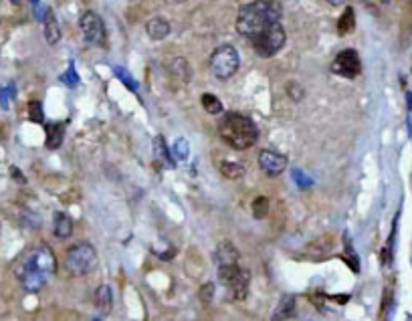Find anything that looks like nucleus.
Masks as SVG:
<instances>
[{"label": "nucleus", "mask_w": 412, "mask_h": 321, "mask_svg": "<svg viewBox=\"0 0 412 321\" xmlns=\"http://www.w3.org/2000/svg\"><path fill=\"white\" fill-rule=\"evenodd\" d=\"M55 271H57V258L53 255L49 244L45 242L27 251L15 267L18 283L27 293H39L49 283Z\"/></svg>", "instance_id": "f257e3e1"}, {"label": "nucleus", "mask_w": 412, "mask_h": 321, "mask_svg": "<svg viewBox=\"0 0 412 321\" xmlns=\"http://www.w3.org/2000/svg\"><path fill=\"white\" fill-rule=\"evenodd\" d=\"M279 0H255L245 4L239 16H237V31L239 34L253 39L257 32H261L265 27L281 20Z\"/></svg>", "instance_id": "f03ea898"}, {"label": "nucleus", "mask_w": 412, "mask_h": 321, "mask_svg": "<svg viewBox=\"0 0 412 321\" xmlns=\"http://www.w3.org/2000/svg\"><path fill=\"white\" fill-rule=\"evenodd\" d=\"M218 136L232 150H248L259 140V128L255 122L243 113L229 112L222 115L218 124Z\"/></svg>", "instance_id": "7ed1b4c3"}, {"label": "nucleus", "mask_w": 412, "mask_h": 321, "mask_svg": "<svg viewBox=\"0 0 412 321\" xmlns=\"http://www.w3.org/2000/svg\"><path fill=\"white\" fill-rule=\"evenodd\" d=\"M287 41V34H285V29L281 25V20L265 27L263 31L257 32L253 39H251V45L255 48V53L261 57V59H269L273 55H277L283 45Z\"/></svg>", "instance_id": "20e7f679"}, {"label": "nucleus", "mask_w": 412, "mask_h": 321, "mask_svg": "<svg viewBox=\"0 0 412 321\" xmlns=\"http://www.w3.org/2000/svg\"><path fill=\"white\" fill-rule=\"evenodd\" d=\"M218 281L229 289L232 299L243 301L248 293V283H251V273L247 269L239 267V263H229V265H218L216 269Z\"/></svg>", "instance_id": "39448f33"}, {"label": "nucleus", "mask_w": 412, "mask_h": 321, "mask_svg": "<svg viewBox=\"0 0 412 321\" xmlns=\"http://www.w3.org/2000/svg\"><path fill=\"white\" fill-rule=\"evenodd\" d=\"M65 267L71 275H87L98 267V251L89 242L73 244L65 255Z\"/></svg>", "instance_id": "423d86ee"}, {"label": "nucleus", "mask_w": 412, "mask_h": 321, "mask_svg": "<svg viewBox=\"0 0 412 321\" xmlns=\"http://www.w3.org/2000/svg\"><path fill=\"white\" fill-rule=\"evenodd\" d=\"M208 65H211V71H213V75H215L216 79H231L232 75L239 71V67H241L239 51L232 45H220L211 55Z\"/></svg>", "instance_id": "0eeeda50"}, {"label": "nucleus", "mask_w": 412, "mask_h": 321, "mask_svg": "<svg viewBox=\"0 0 412 321\" xmlns=\"http://www.w3.org/2000/svg\"><path fill=\"white\" fill-rule=\"evenodd\" d=\"M79 25H81L83 37H85V41L89 45L107 47V31H105V25H103V20H101V16L98 13H93V11L83 13Z\"/></svg>", "instance_id": "6e6552de"}, {"label": "nucleus", "mask_w": 412, "mask_h": 321, "mask_svg": "<svg viewBox=\"0 0 412 321\" xmlns=\"http://www.w3.org/2000/svg\"><path fill=\"white\" fill-rule=\"evenodd\" d=\"M331 73L346 77V79H354L362 73V61L360 55L354 48H344L342 53L335 55V59L331 61Z\"/></svg>", "instance_id": "1a4fd4ad"}, {"label": "nucleus", "mask_w": 412, "mask_h": 321, "mask_svg": "<svg viewBox=\"0 0 412 321\" xmlns=\"http://www.w3.org/2000/svg\"><path fill=\"white\" fill-rule=\"evenodd\" d=\"M287 164H289L287 156L281 152H275V150H263L259 154V166L267 176L275 178L283 174L287 170Z\"/></svg>", "instance_id": "9d476101"}, {"label": "nucleus", "mask_w": 412, "mask_h": 321, "mask_svg": "<svg viewBox=\"0 0 412 321\" xmlns=\"http://www.w3.org/2000/svg\"><path fill=\"white\" fill-rule=\"evenodd\" d=\"M41 18H43V32H45L47 43L49 45H57L61 41V25H59L55 13L51 8H45V13H43Z\"/></svg>", "instance_id": "9b49d317"}, {"label": "nucleus", "mask_w": 412, "mask_h": 321, "mask_svg": "<svg viewBox=\"0 0 412 321\" xmlns=\"http://www.w3.org/2000/svg\"><path fill=\"white\" fill-rule=\"evenodd\" d=\"M53 232L59 241H65L73 235V218L67 212H55L53 218Z\"/></svg>", "instance_id": "f8f14e48"}, {"label": "nucleus", "mask_w": 412, "mask_h": 321, "mask_svg": "<svg viewBox=\"0 0 412 321\" xmlns=\"http://www.w3.org/2000/svg\"><path fill=\"white\" fill-rule=\"evenodd\" d=\"M95 307H98L99 315H109L112 307H114V291L109 285H99L95 291Z\"/></svg>", "instance_id": "ddd939ff"}, {"label": "nucleus", "mask_w": 412, "mask_h": 321, "mask_svg": "<svg viewBox=\"0 0 412 321\" xmlns=\"http://www.w3.org/2000/svg\"><path fill=\"white\" fill-rule=\"evenodd\" d=\"M146 32L152 41H164L166 37L170 34V22L162 18V16H154L149 18L148 25H146Z\"/></svg>", "instance_id": "4468645a"}, {"label": "nucleus", "mask_w": 412, "mask_h": 321, "mask_svg": "<svg viewBox=\"0 0 412 321\" xmlns=\"http://www.w3.org/2000/svg\"><path fill=\"white\" fill-rule=\"evenodd\" d=\"M239 251L237 247L229 241H222L218 247H216L215 253V261L216 265H229V263H239Z\"/></svg>", "instance_id": "2eb2a0df"}, {"label": "nucleus", "mask_w": 412, "mask_h": 321, "mask_svg": "<svg viewBox=\"0 0 412 321\" xmlns=\"http://www.w3.org/2000/svg\"><path fill=\"white\" fill-rule=\"evenodd\" d=\"M65 138V128L61 124H45V145L49 150H57L63 144Z\"/></svg>", "instance_id": "dca6fc26"}, {"label": "nucleus", "mask_w": 412, "mask_h": 321, "mask_svg": "<svg viewBox=\"0 0 412 321\" xmlns=\"http://www.w3.org/2000/svg\"><path fill=\"white\" fill-rule=\"evenodd\" d=\"M293 313H295V297L285 295L273 313V320H289V317H293Z\"/></svg>", "instance_id": "f3484780"}, {"label": "nucleus", "mask_w": 412, "mask_h": 321, "mask_svg": "<svg viewBox=\"0 0 412 321\" xmlns=\"http://www.w3.org/2000/svg\"><path fill=\"white\" fill-rule=\"evenodd\" d=\"M354 27H356V13H354L352 6H346L342 16L338 18V32H340L342 37H346V34H350V32L354 31Z\"/></svg>", "instance_id": "a211bd4d"}, {"label": "nucleus", "mask_w": 412, "mask_h": 321, "mask_svg": "<svg viewBox=\"0 0 412 321\" xmlns=\"http://www.w3.org/2000/svg\"><path fill=\"white\" fill-rule=\"evenodd\" d=\"M154 150H156V156L162 158V160L168 164V168H174V166H176V158L172 156V150L166 148L164 138H162V136H158V138L154 140Z\"/></svg>", "instance_id": "6ab92c4d"}, {"label": "nucleus", "mask_w": 412, "mask_h": 321, "mask_svg": "<svg viewBox=\"0 0 412 321\" xmlns=\"http://www.w3.org/2000/svg\"><path fill=\"white\" fill-rule=\"evenodd\" d=\"M220 174L229 180H239V178L245 176V168H243V164H237V162H222Z\"/></svg>", "instance_id": "aec40b11"}, {"label": "nucleus", "mask_w": 412, "mask_h": 321, "mask_svg": "<svg viewBox=\"0 0 412 321\" xmlns=\"http://www.w3.org/2000/svg\"><path fill=\"white\" fill-rule=\"evenodd\" d=\"M200 101H202V107L211 113V115H220V113L225 112L222 101L216 96H213V93H204V96L200 97Z\"/></svg>", "instance_id": "412c9836"}, {"label": "nucleus", "mask_w": 412, "mask_h": 321, "mask_svg": "<svg viewBox=\"0 0 412 321\" xmlns=\"http://www.w3.org/2000/svg\"><path fill=\"white\" fill-rule=\"evenodd\" d=\"M15 97H17V87H15V83L0 87V107H2V110H8V107H11V101H13Z\"/></svg>", "instance_id": "4be33fe9"}, {"label": "nucleus", "mask_w": 412, "mask_h": 321, "mask_svg": "<svg viewBox=\"0 0 412 321\" xmlns=\"http://www.w3.org/2000/svg\"><path fill=\"white\" fill-rule=\"evenodd\" d=\"M27 112H29V119L34 122V124H45V113H43V105H41V101L39 99H33L31 103H29V107H27Z\"/></svg>", "instance_id": "5701e85b"}, {"label": "nucleus", "mask_w": 412, "mask_h": 321, "mask_svg": "<svg viewBox=\"0 0 412 321\" xmlns=\"http://www.w3.org/2000/svg\"><path fill=\"white\" fill-rule=\"evenodd\" d=\"M267 214H269V198L267 196L255 198V202H253V216L261 221Z\"/></svg>", "instance_id": "b1692460"}, {"label": "nucleus", "mask_w": 412, "mask_h": 321, "mask_svg": "<svg viewBox=\"0 0 412 321\" xmlns=\"http://www.w3.org/2000/svg\"><path fill=\"white\" fill-rule=\"evenodd\" d=\"M188 150H190V145L188 142L184 140V138H178L174 145H172V156L176 158V160H186L188 158Z\"/></svg>", "instance_id": "393cba45"}, {"label": "nucleus", "mask_w": 412, "mask_h": 321, "mask_svg": "<svg viewBox=\"0 0 412 321\" xmlns=\"http://www.w3.org/2000/svg\"><path fill=\"white\" fill-rule=\"evenodd\" d=\"M114 71H116V75L119 77V81L128 85V89H130V91H133V93L138 91V83H135V79H133L128 71H124L121 67H114Z\"/></svg>", "instance_id": "a878e982"}, {"label": "nucleus", "mask_w": 412, "mask_h": 321, "mask_svg": "<svg viewBox=\"0 0 412 321\" xmlns=\"http://www.w3.org/2000/svg\"><path fill=\"white\" fill-rule=\"evenodd\" d=\"M59 79L63 81L65 85H69V87H77L79 85V75L75 73V69H73V63L69 65V69H67V73H63Z\"/></svg>", "instance_id": "bb28decb"}, {"label": "nucleus", "mask_w": 412, "mask_h": 321, "mask_svg": "<svg viewBox=\"0 0 412 321\" xmlns=\"http://www.w3.org/2000/svg\"><path fill=\"white\" fill-rule=\"evenodd\" d=\"M291 174H293V180H295L299 188H310V186H314V180L307 176L305 172H301V170H293Z\"/></svg>", "instance_id": "cd10ccee"}, {"label": "nucleus", "mask_w": 412, "mask_h": 321, "mask_svg": "<svg viewBox=\"0 0 412 321\" xmlns=\"http://www.w3.org/2000/svg\"><path fill=\"white\" fill-rule=\"evenodd\" d=\"M200 301L202 303H211L213 301V295H215V285L213 283H206V285H202V289H200Z\"/></svg>", "instance_id": "c85d7f7f"}, {"label": "nucleus", "mask_w": 412, "mask_h": 321, "mask_svg": "<svg viewBox=\"0 0 412 321\" xmlns=\"http://www.w3.org/2000/svg\"><path fill=\"white\" fill-rule=\"evenodd\" d=\"M287 93H289V97H291L293 101H301L303 89L299 87V83H289V85H287Z\"/></svg>", "instance_id": "c756f323"}, {"label": "nucleus", "mask_w": 412, "mask_h": 321, "mask_svg": "<svg viewBox=\"0 0 412 321\" xmlns=\"http://www.w3.org/2000/svg\"><path fill=\"white\" fill-rule=\"evenodd\" d=\"M11 174H13V176L17 178V180H18V184H25V176H22V174H20V172H18L17 168H13V170H11Z\"/></svg>", "instance_id": "7c9ffc66"}, {"label": "nucleus", "mask_w": 412, "mask_h": 321, "mask_svg": "<svg viewBox=\"0 0 412 321\" xmlns=\"http://www.w3.org/2000/svg\"><path fill=\"white\" fill-rule=\"evenodd\" d=\"M326 2H328V4H331V6H342L346 0H326Z\"/></svg>", "instance_id": "2f4dec72"}, {"label": "nucleus", "mask_w": 412, "mask_h": 321, "mask_svg": "<svg viewBox=\"0 0 412 321\" xmlns=\"http://www.w3.org/2000/svg\"><path fill=\"white\" fill-rule=\"evenodd\" d=\"M406 99H408V110H412V93H408V96H406Z\"/></svg>", "instance_id": "473e14b6"}, {"label": "nucleus", "mask_w": 412, "mask_h": 321, "mask_svg": "<svg viewBox=\"0 0 412 321\" xmlns=\"http://www.w3.org/2000/svg\"><path fill=\"white\" fill-rule=\"evenodd\" d=\"M11 2H13V4H20V0H11Z\"/></svg>", "instance_id": "72a5a7b5"}, {"label": "nucleus", "mask_w": 412, "mask_h": 321, "mask_svg": "<svg viewBox=\"0 0 412 321\" xmlns=\"http://www.w3.org/2000/svg\"><path fill=\"white\" fill-rule=\"evenodd\" d=\"M382 2H384V4H388V2H390V0H382Z\"/></svg>", "instance_id": "f704fd0d"}]
</instances>
